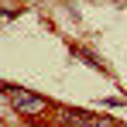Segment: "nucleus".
Listing matches in <instances>:
<instances>
[{
  "instance_id": "f257e3e1",
  "label": "nucleus",
  "mask_w": 127,
  "mask_h": 127,
  "mask_svg": "<svg viewBox=\"0 0 127 127\" xmlns=\"http://www.w3.org/2000/svg\"><path fill=\"white\" fill-rule=\"evenodd\" d=\"M7 100L14 103V110H17V113H28V117H38V113H45V110H48V103H45L41 96L28 93V89H21V86H10V89H7Z\"/></svg>"
}]
</instances>
